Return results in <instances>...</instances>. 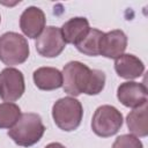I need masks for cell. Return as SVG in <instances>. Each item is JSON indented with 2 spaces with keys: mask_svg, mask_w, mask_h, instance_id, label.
Masks as SVG:
<instances>
[{
  "mask_svg": "<svg viewBox=\"0 0 148 148\" xmlns=\"http://www.w3.org/2000/svg\"><path fill=\"white\" fill-rule=\"evenodd\" d=\"M25 90L24 76L21 71L7 67L0 72V98L3 102H15Z\"/></svg>",
  "mask_w": 148,
  "mask_h": 148,
  "instance_id": "cell-6",
  "label": "cell"
},
{
  "mask_svg": "<svg viewBox=\"0 0 148 148\" xmlns=\"http://www.w3.org/2000/svg\"><path fill=\"white\" fill-rule=\"evenodd\" d=\"M112 148H143V146L139 138L133 134H123L114 140Z\"/></svg>",
  "mask_w": 148,
  "mask_h": 148,
  "instance_id": "cell-17",
  "label": "cell"
},
{
  "mask_svg": "<svg viewBox=\"0 0 148 148\" xmlns=\"http://www.w3.org/2000/svg\"><path fill=\"white\" fill-rule=\"evenodd\" d=\"M148 105L147 103L133 109L126 118V124L130 132L139 138H145L148 134Z\"/></svg>",
  "mask_w": 148,
  "mask_h": 148,
  "instance_id": "cell-14",
  "label": "cell"
},
{
  "mask_svg": "<svg viewBox=\"0 0 148 148\" xmlns=\"http://www.w3.org/2000/svg\"><path fill=\"white\" fill-rule=\"evenodd\" d=\"M116 73L126 80H133L140 77L145 72L143 62L134 54L125 53L116 58L114 61Z\"/></svg>",
  "mask_w": 148,
  "mask_h": 148,
  "instance_id": "cell-11",
  "label": "cell"
},
{
  "mask_svg": "<svg viewBox=\"0 0 148 148\" xmlns=\"http://www.w3.org/2000/svg\"><path fill=\"white\" fill-rule=\"evenodd\" d=\"M121 112L112 105H101L94 112L91 119L92 132L101 138H109L114 135L123 126Z\"/></svg>",
  "mask_w": 148,
  "mask_h": 148,
  "instance_id": "cell-5",
  "label": "cell"
},
{
  "mask_svg": "<svg viewBox=\"0 0 148 148\" xmlns=\"http://www.w3.org/2000/svg\"><path fill=\"white\" fill-rule=\"evenodd\" d=\"M37 52L45 58H54L58 57L64 49L66 47V43L62 38L60 28L54 25L46 27L42 34L37 37L35 43Z\"/></svg>",
  "mask_w": 148,
  "mask_h": 148,
  "instance_id": "cell-7",
  "label": "cell"
},
{
  "mask_svg": "<svg viewBox=\"0 0 148 148\" xmlns=\"http://www.w3.org/2000/svg\"><path fill=\"white\" fill-rule=\"evenodd\" d=\"M45 132V126L39 114L28 112L21 114L13 127L8 130L9 138L21 147H30L37 143Z\"/></svg>",
  "mask_w": 148,
  "mask_h": 148,
  "instance_id": "cell-2",
  "label": "cell"
},
{
  "mask_svg": "<svg viewBox=\"0 0 148 148\" xmlns=\"http://www.w3.org/2000/svg\"><path fill=\"white\" fill-rule=\"evenodd\" d=\"M44 148H66L64 145L59 143V142H51L49 145H46Z\"/></svg>",
  "mask_w": 148,
  "mask_h": 148,
  "instance_id": "cell-18",
  "label": "cell"
},
{
  "mask_svg": "<svg viewBox=\"0 0 148 148\" xmlns=\"http://www.w3.org/2000/svg\"><path fill=\"white\" fill-rule=\"evenodd\" d=\"M147 87L141 82L127 81L121 83L117 89V98L127 108H138L147 103Z\"/></svg>",
  "mask_w": 148,
  "mask_h": 148,
  "instance_id": "cell-8",
  "label": "cell"
},
{
  "mask_svg": "<svg viewBox=\"0 0 148 148\" xmlns=\"http://www.w3.org/2000/svg\"><path fill=\"white\" fill-rule=\"evenodd\" d=\"M45 14L35 6H30L23 10L20 16V28L29 38H37L45 29Z\"/></svg>",
  "mask_w": 148,
  "mask_h": 148,
  "instance_id": "cell-9",
  "label": "cell"
},
{
  "mask_svg": "<svg viewBox=\"0 0 148 148\" xmlns=\"http://www.w3.org/2000/svg\"><path fill=\"white\" fill-rule=\"evenodd\" d=\"M21 117V109L15 103L3 102L0 104V130L10 128Z\"/></svg>",
  "mask_w": 148,
  "mask_h": 148,
  "instance_id": "cell-16",
  "label": "cell"
},
{
  "mask_svg": "<svg viewBox=\"0 0 148 148\" xmlns=\"http://www.w3.org/2000/svg\"><path fill=\"white\" fill-rule=\"evenodd\" d=\"M62 88L71 96L81 94L98 95L105 86V74L99 69H90L80 61H69L64 66Z\"/></svg>",
  "mask_w": 148,
  "mask_h": 148,
  "instance_id": "cell-1",
  "label": "cell"
},
{
  "mask_svg": "<svg viewBox=\"0 0 148 148\" xmlns=\"http://www.w3.org/2000/svg\"><path fill=\"white\" fill-rule=\"evenodd\" d=\"M0 22H1V16H0Z\"/></svg>",
  "mask_w": 148,
  "mask_h": 148,
  "instance_id": "cell-19",
  "label": "cell"
},
{
  "mask_svg": "<svg viewBox=\"0 0 148 148\" xmlns=\"http://www.w3.org/2000/svg\"><path fill=\"white\" fill-rule=\"evenodd\" d=\"M34 82L40 90H54L62 87V74L54 67H39L34 72Z\"/></svg>",
  "mask_w": 148,
  "mask_h": 148,
  "instance_id": "cell-13",
  "label": "cell"
},
{
  "mask_svg": "<svg viewBox=\"0 0 148 148\" xmlns=\"http://www.w3.org/2000/svg\"><path fill=\"white\" fill-rule=\"evenodd\" d=\"M103 35H104L103 31L95 28H90L87 35L82 38V40H80L75 46L81 53L86 56L89 57L99 56V43Z\"/></svg>",
  "mask_w": 148,
  "mask_h": 148,
  "instance_id": "cell-15",
  "label": "cell"
},
{
  "mask_svg": "<svg viewBox=\"0 0 148 148\" xmlns=\"http://www.w3.org/2000/svg\"><path fill=\"white\" fill-rule=\"evenodd\" d=\"M89 21L86 17L76 16L66 21L60 28L62 38L66 44L76 45L89 31Z\"/></svg>",
  "mask_w": 148,
  "mask_h": 148,
  "instance_id": "cell-12",
  "label": "cell"
},
{
  "mask_svg": "<svg viewBox=\"0 0 148 148\" xmlns=\"http://www.w3.org/2000/svg\"><path fill=\"white\" fill-rule=\"evenodd\" d=\"M52 117L60 130L65 132L74 131L80 126L83 117L82 104L75 97L59 98L52 106Z\"/></svg>",
  "mask_w": 148,
  "mask_h": 148,
  "instance_id": "cell-3",
  "label": "cell"
},
{
  "mask_svg": "<svg viewBox=\"0 0 148 148\" xmlns=\"http://www.w3.org/2000/svg\"><path fill=\"white\" fill-rule=\"evenodd\" d=\"M29 44L25 37L8 31L0 36V61L7 66L23 64L29 57Z\"/></svg>",
  "mask_w": 148,
  "mask_h": 148,
  "instance_id": "cell-4",
  "label": "cell"
},
{
  "mask_svg": "<svg viewBox=\"0 0 148 148\" xmlns=\"http://www.w3.org/2000/svg\"><path fill=\"white\" fill-rule=\"evenodd\" d=\"M127 47V36L123 30L116 29L103 35L99 43V54L109 58L116 59L124 54Z\"/></svg>",
  "mask_w": 148,
  "mask_h": 148,
  "instance_id": "cell-10",
  "label": "cell"
}]
</instances>
